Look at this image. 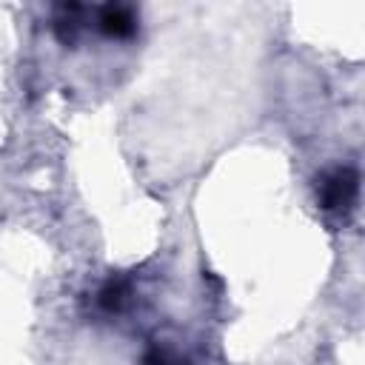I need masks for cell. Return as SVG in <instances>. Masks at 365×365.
Here are the masks:
<instances>
[{
  "label": "cell",
  "instance_id": "cell-1",
  "mask_svg": "<svg viewBox=\"0 0 365 365\" xmlns=\"http://www.w3.org/2000/svg\"><path fill=\"white\" fill-rule=\"evenodd\" d=\"M359 194V174L351 165H336L331 171H325L317 182V202L322 211L345 217Z\"/></svg>",
  "mask_w": 365,
  "mask_h": 365
},
{
  "label": "cell",
  "instance_id": "cell-5",
  "mask_svg": "<svg viewBox=\"0 0 365 365\" xmlns=\"http://www.w3.org/2000/svg\"><path fill=\"white\" fill-rule=\"evenodd\" d=\"M143 365H185L177 354H171L168 348H160V345H154V348H148L145 351V356H143Z\"/></svg>",
  "mask_w": 365,
  "mask_h": 365
},
{
  "label": "cell",
  "instance_id": "cell-4",
  "mask_svg": "<svg viewBox=\"0 0 365 365\" xmlns=\"http://www.w3.org/2000/svg\"><path fill=\"white\" fill-rule=\"evenodd\" d=\"M97 308L103 314H123L134 302V285L128 277H111L97 291Z\"/></svg>",
  "mask_w": 365,
  "mask_h": 365
},
{
  "label": "cell",
  "instance_id": "cell-2",
  "mask_svg": "<svg viewBox=\"0 0 365 365\" xmlns=\"http://www.w3.org/2000/svg\"><path fill=\"white\" fill-rule=\"evenodd\" d=\"M137 26H140V17L131 6H123V3H108V6H100L97 9V29L106 34V37H114V40H128L137 34Z\"/></svg>",
  "mask_w": 365,
  "mask_h": 365
},
{
  "label": "cell",
  "instance_id": "cell-3",
  "mask_svg": "<svg viewBox=\"0 0 365 365\" xmlns=\"http://www.w3.org/2000/svg\"><path fill=\"white\" fill-rule=\"evenodd\" d=\"M86 14L88 9L80 6V3H60L54 9V17H51V29H54V37L63 43V46H74L80 40V31L86 26Z\"/></svg>",
  "mask_w": 365,
  "mask_h": 365
}]
</instances>
